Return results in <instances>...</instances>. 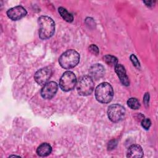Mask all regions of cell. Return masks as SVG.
I'll use <instances>...</instances> for the list:
<instances>
[{"label":"cell","instance_id":"cell-13","mask_svg":"<svg viewBox=\"0 0 158 158\" xmlns=\"http://www.w3.org/2000/svg\"><path fill=\"white\" fill-rule=\"evenodd\" d=\"M52 148L51 145L47 143H44L40 144L36 150V153L38 156L44 157L49 155L51 153Z\"/></svg>","mask_w":158,"mask_h":158},{"label":"cell","instance_id":"cell-7","mask_svg":"<svg viewBox=\"0 0 158 158\" xmlns=\"http://www.w3.org/2000/svg\"><path fill=\"white\" fill-rule=\"evenodd\" d=\"M51 75V69L49 67H44L38 70L35 73L34 78L38 84L40 85H43L48 83Z\"/></svg>","mask_w":158,"mask_h":158},{"label":"cell","instance_id":"cell-11","mask_svg":"<svg viewBox=\"0 0 158 158\" xmlns=\"http://www.w3.org/2000/svg\"><path fill=\"white\" fill-rule=\"evenodd\" d=\"M115 71L122 83L125 86H128L130 82L124 67L120 64H117L115 66Z\"/></svg>","mask_w":158,"mask_h":158},{"label":"cell","instance_id":"cell-9","mask_svg":"<svg viewBox=\"0 0 158 158\" xmlns=\"http://www.w3.org/2000/svg\"><path fill=\"white\" fill-rule=\"evenodd\" d=\"M27 14V10L21 6H17L9 9L7 11V15L12 20H18L24 17Z\"/></svg>","mask_w":158,"mask_h":158},{"label":"cell","instance_id":"cell-4","mask_svg":"<svg viewBox=\"0 0 158 158\" xmlns=\"http://www.w3.org/2000/svg\"><path fill=\"white\" fill-rule=\"evenodd\" d=\"M77 89L80 95L91 94L94 89V83L91 77L86 75L80 77L77 83Z\"/></svg>","mask_w":158,"mask_h":158},{"label":"cell","instance_id":"cell-17","mask_svg":"<svg viewBox=\"0 0 158 158\" xmlns=\"http://www.w3.org/2000/svg\"><path fill=\"white\" fill-rule=\"evenodd\" d=\"M151 122L150 119L148 118H143L141 121V125L145 130H148L151 127Z\"/></svg>","mask_w":158,"mask_h":158},{"label":"cell","instance_id":"cell-22","mask_svg":"<svg viewBox=\"0 0 158 158\" xmlns=\"http://www.w3.org/2000/svg\"><path fill=\"white\" fill-rule=\"evenodd\" d=\"M154 2H155V1H154V2H153L152 1H144V3L147 6H149V7L152 6Z\"/></svg>","mask_w":158,"mask_h":158},{"label":"cell","instance_id":"cell-21","mask_svg":"<svg viewBox=\"0 0 158 158\" xmlns=\"http://www.w3.org/2000/svg\"><path fill=\"white\" fill-rule=\"evenodd\" d=\"M149 93H146L144 96V99H143V101H144V103L146 106H148V104H149Z\"/></svg>","mask_w":158,"mask_h":158},{"label":"cell","instance_id":"cell-8","mask_svg":"<svg viewBox=\"0 0 158 158\" xmlns=\"http://www.w3.org/2000/svg\"><path fill=\"white\" fill-rule=\"evenodd\" d=\"M57 89V84L54 81H49L46 83L41 89V95L43 98L49 99L54 96Z\"/></svg>","mask_w":158,"mask_h":158},{"label":"cell","instance_id":"cell-14","mask_svg":"<svg viewBox=\"0 0 158 158\" xmlns=\"http://www.w3.org/2000/svg\"><path fill=\"white\" fill-rule=\"evenodd\" d=\"M59 12L61 17L67 22H72L73 20V15L68 12V11L64 7H60L59 8Z\"/></svg>","mask_w":158,"mask_h":158},{"label":"cell","instance_id":"cell-15","mask_svg":"<svg viewBox=\"0 0 158 158\" xmlns=\"http://www.w3.org/2000/svg\"><path fill=\"white\" fill-rule=\"evenodd\" d=\"M103 59H104V61L106 62V63L111 67H115V66L118 64L117 59L113 56L106 55V56H104Z\"/></svg>","mask_w":158,"mask_h":158},{"label":"cell","instance_id":"cell-1","mask_svg":"<svg viewBox=\"0 0 158 158\" xmlns=\"http://www.w3.org/2000/svg\"><path fill=\"white\" fill-rule=\"evenodd\" d=\"M38 22L40 26V38L42 40L51 38L55 31V23L53 20L48 16L42 15L38 18Z\"/></svg>","mask_w":158,"mask_h":158},{"label":"cell","instance_id":"cell-18","mask_svg":"<svg viewBox=\"0 0 158 158\" xmlns=\"http://www.w3.org/2000/svg\"><path fill=\"white\" fill-rule=\"evenodd\" d=\"M130 59L133 63V64L134 65V66H135L137 68H139L140 67V64L139 62L137 59V57L134 55V54H131L130 56Z\"/></svg>","mask_w":158,"mask_h":158},{"label":"cell","instance_id":"cell-5","mask_svg":"<svg viewBox=\"0 0 158 158\" xmlns=\"http://www.w3.org/2000/svg\"><path fill=\"white\" fill-rule=\"evenodd\" d=\"M77 85V78L75 74L71 71H66L62 75L59 86L62 90L69 91L73 89Z\"/></svg>","mask_w":158,"mask_h":158},{"label":"cell","instance_id":"cell-19","mask_svg":"<svg viewBox=\"0 0 158 158\" xmlns=\"http://www.w3.org/2000/svg\"><path fill=\"white\" fill-rule=\"evenodd\" d=\"M89 51L93 54H95V55H98V53H99V49L98 48L94 45V44H91L89 46Z\"/></svg>","mask_w":158,"mask_h":158},{"label":"cell","instance_id":"cell-16","mask_svg":"<svg viewBox=\"0 0 158 158\" xmlns=\"http://www.w3.org/2000/svg\"><path fill=\"white\" fill-rule=\"evenodd\" d=\"M127 104L128 107L132 109H138L140 107V103L139 101L135 98H131L127 101Z\"/></svg>","mask_w":158,"mask_h":158},{"label":"cell","instance_id":"cell-6","mask_svg":"<svg viewBox=\"0 0 158 158\" xmlns=\"http://www.w3.org/2000/svg\"><path fill=\"white\" fill-rule=\"evenodd\" d=\"M125 108L118 104L110 105L107 110L109 118L110 121L115 123L122 120L125 115Z\"/></svg>","mask_w":158,"mask_h":158},{"label":"cell","instance_id":"cell-2","mask_svg":"<svg viewBox=\"0 0 158 158\" xmlns=\"http://www.w3.org/2000/svg\"><path fill=\"white\" fill-rule=\"evenodd\" d=\"M80 54L74 49H69L64 52L59 57V62L65 69H69L75 67L79 62Z\"/></svg>","mask_w":158,"mask_h":158},{"label":"cell","instance_id":"cell-20","mask_svg":"<svg viewBox=\"0 0 158 158\" xmlns=\"http://www.w3.org/2000/svg\"><path fill=\"white\" fill-rule=\"evenodd\" d=\"M117 144V143L115 140H112L110 141L109 143V144H108V149H114V148L115 147Z\"/></svg>","mask_w":158,"mask_h":158},{"label":"cell","instance_id":"cell-3","mask_svg":"<svg viewBox=\"0 0 158 158\" xmlns=\"http://www.w3.org/2000/svg\"><path fill=\"white\" fill-rule=\"evenodd\" d=\"M114 96V91L112 86L107 83L104 82L99 84L95 89V97L98 101L101 103L110 102Z\"/></svg>","mask_w":158,"mask_h":158},{"label":"cell","instance_id":"cell-10","mask_svg":"<svg viewBox=\"0 0 158 158\" xmlns=\"http://www.w3.org/2000/svg\"><path fill=\"white\" fill-rule=\"evenodd\" d=\"M89 72L90 74V77L93 79L98 80L102 77L105 73L104 67L100 64H95L93 65L89 70Z\"/></svg>","mask_w":158,"mask_h":158},{"label":"cell","instance_id":"cell-12","mask_svg":"<svg viewBox=\"0 0 158 158\" xmlns=\"http://www.w3.org/2000/svg\"><path fill=\"white\" fill-rule=\"evenodd\" d=\"M143 151L138 144H133L129 147L127 154V157H142Z\"/></svg>","mask_w":158,"mask_h":158}]
</instances>
